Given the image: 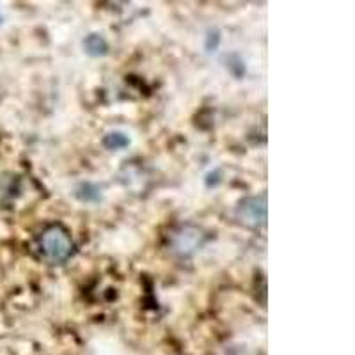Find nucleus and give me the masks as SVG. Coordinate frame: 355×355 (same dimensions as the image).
Segmentation results:
<instances>
[{
  "mask_svg": "<svg viewBox=\"0 0 355 355\" xmlns=\"http://www.w3.org/2000/svg\"><path fill=\"white\" fill-rule=\"evenodd\" d=\"M37 245H40L41 256L52 265L68 261L69 256L73 254V240L61 224H53V226L46 227L40 234Z\"/></svg>",
  "mask_w": 355,
  "mask_h": 355,
  "instance_id": "obj_1",
  "label": "nucleus"
},
{
  "mask_svg": "<svg viewBox=\"0 0 355 355\" xmlns=\"http://www.w3.org/2000/svg\"><path fill=\"white\" fill-rule=\"evenodd\" d=\"M236 220L242 222L243 226L258 230L266 224V199L265 196H250L242 199L234 210Z\"/></svg>",
  "mask_w": 355,
  "mask_h": 355,
  "instance_id": "obj_2",
  "label": "nucleus"
},
{
  "mask_svg": "<svg viewBox=\"0 0 355 355\" xmlns=\"http://www.w3.org/2000/svg\"><path fill=\"white\" fill-rule=\"evenodd\" d=\"M202 243H205V233H202L201 227L192 226V224L178 227L171 234V250L174 254L182 256V258L194 254Z\"/></svg>",
  "mask_w": 355,
  "mask_h": 355,
  "instance_id": "obj_3",
  "label": "nucleus"
},
{
  "mask_svg": "<svg viewBox=\"0 0 355 355\" xmlns=\"http://www.w3.org/2000/svg\"><path fill=\"white\" fill-rule=\"evenodd\" d=\"M130 137L128 133L121 132V130H112V132L105 133V137L101 139V144L103 148L109 151H121L130 146Z\"/></svg>",
  "mask_w": 355,
  "mask_h": 355,
  "instance_id": "obj_4",
  "label": "nucleus"
},
{
  "mask_svg": "<svg viewBox=\"0 0 355 355\" xmlns=\"http://www.w3.org/2000/svg\"><path fill=\"white\" fill-rule=\"evenodd\" d=\"M84 50L85 53H89V55L101 57L109 52V43H107V40L101 36V34L93 33V34H89V36H85Z\"/></svg>",
  "mask_w": 355,
  "mask_h": 355,
  "instance_id": "obj_5",
  "label": "nucleus"
},
{
  "mask_svg": "<svg viewBox=\"0 0 355 355\" xmlns=\"http://www.w3.org/2000/svg\"><path fill=\"white\" fill-rule=\"evenodd\" d=\"M218 43H220V36H218L217 31H210V34L206 36V50L208 52H215L218 49Z\"/></svg>",
  "mask_w": 355,
  "mask_h": 355,
  "instance_id": "obj_6",
  "label": "nucleus"
}]
</instances>
